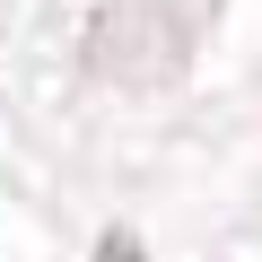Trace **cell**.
I'll return each mask as SVG.
<instances>
[]
</instances>
